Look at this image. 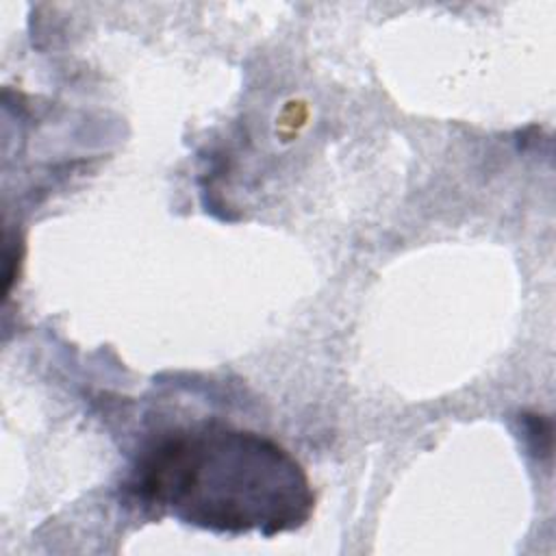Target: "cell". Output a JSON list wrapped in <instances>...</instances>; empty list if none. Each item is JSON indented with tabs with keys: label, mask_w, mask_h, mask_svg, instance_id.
Masks as SVG:
<instances>
[{
	"label": "cell",
	"mask_w": 556,
	"mask_h": 556,
	"mask_svg": "<svg viewBox=\"0 0 556 556\" xmlns=\"http://www.w3.org/2000/svg\"><path fill=\"white\" fill-rule=\"evenodd\" d=\"M146 506L215 532L265 536L308 521L315 495L302 465L248 430L204 426L152 443L128 480Z\"/></svg>",
	"instance_id": "1"
}]
</instances>
